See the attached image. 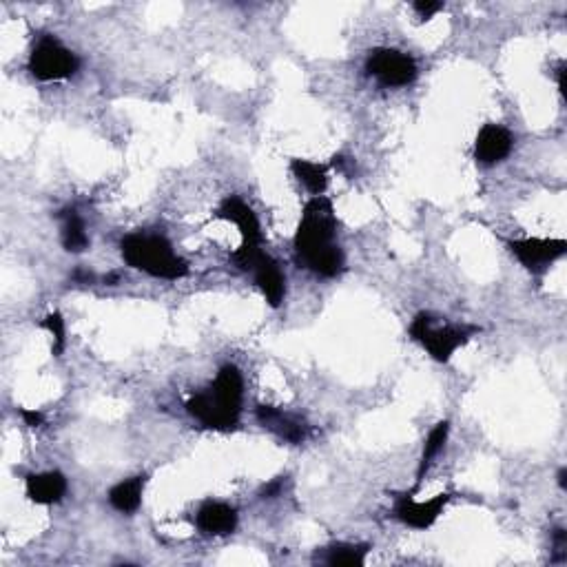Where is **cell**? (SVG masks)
I'll list each match as a JSON object with an SVG mask.
<instances>
[{
    "label": "cell",
    "mask_w": 567,
    "mask_h": 567,
    "mask_svg": "<svg viewBox=\"0 0 567 567\" xmlns=\"http://www.w3.org/2000/svg\"><path fill=\"white\" fill-rule=\"evenodd\" d=\"M147 481H149L147 474H136V477H129L125 481L116 483L107 494L111 508L120 514L138 512L142 505L144 488H147Z\"/></svg>",
    "instance_id": "cell-15"
},
{
    "label": "cell",
    "mask_w": 567,
    "mask_h": 567,
    "mask_svg": "<svg viewBox=\"0 0 567 567\" xmlns=\"http://www.w3.org/2000/svg\"><path fill=\"white\" fill-rule=\"evenodd\" d=\"M366 71L370 78H375L381 87L399 89L408 87L417 80L419 69L415 58L404 54L399 49L377 47L366 58Z\"/></svg>",
    "instance_id": "cell-6"
},
{
    "label": "cell",
    "mask_w": 567,
    "mask_h": 567,
    "mask_svg": "<svg viewBox=\"0 0 567 567\" xmlns=\"http://www.w3.org/2000/svg\"><path fill=\"white\" fill-rule=\"evenodd\" d=\"M291 173L304 184V189L313 195H324L328 189V167L313 160L293 158L291 160Z\"/></svg>",
    "instance_id": "cell-19"
},
{
    "label": "cell",
    "mask_w": 567,
    "mask_h": 567,
    "mask_svg": "<svg viewBox=\"0 0 567 567\" xmlns=\"http://www.w3.org/2000/svg\"><path fill=\"white\" fill-rule=\"evenodd\" d=\"M370 552L368 543H333L324 548L322 563L333 567H362L366 565V556Z\"/></svg>",
    "instance_id": "cell-18"
},
{
    "label": "cell",
    "mask_w": 567,
    "mask_h": 567,
    "mask_svg": "<svg viewBox=\"0 0 567 567\" xmlns=\"http://www.w3.org/2000/svg\"><path fill=\"white\" fill-rule=\"evenodd\" d=\"M237 521V510L222 501H206L195 514V525L206 536H229L235 532Z\"/></svg>",
    "instance_id": "cell-14"
},
{
    "label": "cell",
    "mask_w": 567,
    "mask_h": 567,
    "mask_svg": "<svg viewBox=\"0 0 567 567\" xmlns=\"http://www.w3.org/2000/svg\"><path fill=\"white\" fill-rule=\"evenodd\" d=\"M122 260L136 271L158 280H182L189 275L187 260L173 251V244L158 233H131L120 242Z\"/></svg>",
    "instance_id": "cell-3"
},
{
    "label": "cell",
    "mask_w": 567,
    "mask_h": 567,
    "mask_svg": "<svg viewBox=\"0 0 567 567\" xmlns=\"http://www.w3.org/2000/svg\"><path fill=\"white\" fill-rule=\"evenodd\" d=\"M244 379L240 368L224 364L213 384L187 401V412L204 428L229 432L242 417Z\"/></svg>",
    "instance_id": "cell-2"
},
{
    "label": "cell",
    "mask_w": 567,
    "mask_h": 567,
    "mask_svg": "<svg viewBox=\"0 0 567 567\" xmlns=\"http://www.w3.org/2000/svg\"><path fill=\"white\" fill-rule=\"evenodd\" d=\"M255 417L266 430H271L273 435L286 443H293V446H300V443L308 439L306 421L302 417L291 415V412H284L282 408L260 404L255 408Z\"/></svg>",
    "instance_id": "cell-11"
},
{
    "label": "cell",
    "mask_w": 567,
    "mask_h": 567,
    "mask_svg": "<svg viewBox=\"0 0 567 567\" xmlns=\"http://www.w3.org/2000/svg\"><path fill=\"white\" fill-rule=\"evenodd\" d=\"M565 477H567V470H565V468H561V470H559V477H556V479H559V486H561V490H565Z\"/></svg>",
    "instance_id": "cell-25"
},
{
    "label": "cell",
    "mask_w": 567,
    "mask_h": 567,
    "mask_svg": "<svg viewBox=\"0 0 567 567\" xmlns=\"http://www.w3.org/2000/svg\"><path fill=\"white\" fill-rule=\"evenodd\" d=\"M514 149V136L512 133L497 125V122H488L483 125L474 140V160L483 167H494V164L503 162Z\"/></svg>",
    "instance_id": "cell-9"
},
{
    "label": "cell",
    "mask_w": 567,
    "mask_h": 567,
    "mask_svg": "<svg viewBox=\"0 0 567 567\" xmlns=\"http://www.w3.org/2000/svg\"><path fill=\"white\" fill-rule=\"evenodd\" d=\"M29 74L40 82L69 80L78 74L80 60L54 34H40L27 60Z\"/></svg>",
    "instance_id": "cell-5"
},
{
    "label": "cell",
    "mask_w": 567,
    "mask_h": 567,
    "mask_svg": "<svg viewBox=\"0 0 567 567\" xmlns=\"http://www.w3.org/2000/svg\"><path fill=\"white\" fill-rule=\"evenodd\" d=\"M412 9L419 14L421 20H430L435 14H439L443 9V3H435V0H417Z\"/></svg>",
    "instance_id": "cell-21"
},
{
    "label": "cell",
    "mask_w": 567,
    "mask_h": 567,
    "mask_svg": "<svg viewBox=\"0 0 567 567\" xmlns=\"http://www.w3.org/2000/svg\"><path fill=\"white\" fill-rule=\"evenodd\" d=\"M410 337L424 346L426 353L439 364H448L459 348L466 346L474 335L481 333L474 324H443L435 326L430 313H419L410 322Z\"/></svg>",
    "instance_id": "cell-4"
},
{
    "label": "cell",
    "mask_w": 567,
    "mask_h": 567,
    "mask_svg": "<svg viewBox=\"0 0 567 567\" xmlns=\"http://www.w3.org/2000/svg\"><path fill=\"white\" fill-rule=\"evenodd\" d=\"M448 437H450V421L448 419L439 421V424L430 430V435L424 443V450H421L419 466H417V481H415V490H412V492H417L421 488V483H424L430 466L441 455L443 448H446Z\"/></svg>",
    "instance_id": "cell-17"
},
{
    "label": "cell",
    "mask_w": 567,
    "mask_h": 567,
    "mask_svg": "<svg viewBox=\"0 0 567 567\" xmlns=\"http://www.w3.org/2000/svg\"><path fill=\"white\" fill-rule=\"evenodd\" d=\"M415 492H404L397 494L395 497V508H393V517L404 523L406 528L412 530H428L439 521V517L446 512L448 503L452 501L450 492H441L437 497H432L428 501H417L412 499Z\"/></svg>",
    "instance_id": "cell-8"
},
{
    "label": "cell",
    "mask_w": 567,
    "mask_h": 567,
    "mask_svg": "<svg viewBox=\"0 0 567 567\" xmlns=\"http://www.w3.org/2000/svg\"><path fill=\"white\" fill-rule=\"evenodd\" d=\"M249 273H253V280H255L257 288L262 291L268 306L280 308L282 302H284V297H286V275L282 273L280 264H277L273 257L264 251L253 262Z\"/></svg>",
    "instance_id": "cell-12"
},
{
    "label": "cell",
    "mask_w": 567,
    "mask_h": 567,
    "mask_svg": "<svg viewBox=\"0 0 567 567\" xmlns=\"http://www.w3.org/2000/svg\"><path fill=\"white\" fill-rule=\"evenodd\" d=\"M282 490H284V477L275 479V481L268 483V486H264V490H262V499H275V497H280Z\"/></svg>",
    "instance_id": "cell-23"
},
{
    "label": "cell",
    "mask_w": 567,
    "mask_h": 567,
    "mask_svg": "<svg viewBox=\"0 0 567 567\" xmlns=\"http://www.w3.org/2000/svg\"><path fill=\"white\" fill-rule=\"evenodd\" d=\"M335 235L337 215L333 200H328L326 195H315L304 206L302 220L293 240L297 264L317 277H324V280H333V277L342 275L344 253L335 242Z\"/></svg>",
    "instance_id": "cell-1"
},
{
    "label": "cell",
    "mask_w": 567,
    "mask_h": 567,
    "mask_svg": "<svg viewBox=\"0 0 567 567\" xmlns=\"http://www.w3.org/2000/svg\"><path fill=\"white\" fill-rule=\"evenodd\" d=\"M18 415L23 417L25 421V426L27 428H40L45 424V417H43V412H38V410H29V408H18Z\"/></svg>",
    "instance_id": "cell-22"
},
{
    "label": "cell",
    "mask_w": 567,
    "mask_h": 567,
    "mask_svg": "<svg viewBox=\"0 0 567 567\" xmlns=\"http://www.w3.org/2000/svg\"><path fill=\"white\" fill-rule=\"evenodd\" d=\"M556 82H559V91L565 94V63L561 60L559 67H556Z\"/></svg>",
    "instance_id": "cell-24"
},
{
    "label": "cell",
    "mask_w": 567,
    "mask_h": 567,
    "mask_svg": "<svg viewBox=\"0 0 567 567\" xmlns=\"http://www.w3.org/2000/svg\"><path fill=\"white\" fill-rule=\"evenodd\" d=\"M67 477L58 470L49 472H34L27 474L25 479V494L27 499L36 505H54L65 499L67 494Z\"/></svg>",
    "instance_id": "cell-13"
},
{
    "label": "cell",
    "mask_w": 567,
    "mask_h": 567,
    "mask_svg": "<svg viewBox=\"0 0 567 567\" xmlns=\"http://www.w3.org/2000/svg\"><path fill=\"white\" fill-rule=\"evenodd\" d=\"M508 251L514 255L525 271L541 277L550 271L554 262H559L567 253L565 240H550V237H525V240H505Z\"/></svg>",
    "instance_id": "cell-7"
},
{
    "label": "cell",
    "mask_w": 567,
    "mask_h": 567,
    "mask_svg": "<svg viewBox=\"0 0 567 567\" xmlns=\"http://www.w3.org/2000/svg\"><path fill=\"white\" fill-rule=\"evenodd\" d=\"M40 326H43L45 331L51 335V339H54V355L56 357L63 355V350L67 346V326H65L63 315H60L58 311L49 313L43 322H40Z\"/></svg>",
    "instance_id": "cell-20"
},
{
    "label": "cell",
    "mask_w": 567,
    "mask_h": 567,
    "mask_svg": "<svg viewBox=\"0 0 567 567\" xmlns=\"http://www.w3.org/2000/svg\"><path fill=\"white\" fill-rule=\"evenodd\" d=\"M60 222V242H63L67 253H85L89 249V235H87V226L85 220L80 218V213L76 209H67L60 211L58 215Z\"/></svg>",
    "instance_id": "cell-16"
},
{
    "label": "cell",
    "mask_w": 567,
    "mask_h": 567,
    "mask_svg": "<svg viewBox=\"0 0 567 567\" xmlns=\"http://www.w3.org/2000/svg\"><path fill=\"white\" fill-rule=\"evenodd\" d=\"M215 215H218L220 220L233 222L237 226V231H240V235H242V244L264 246L262 224H260V220H257L255 211L242 198H237V195H229V198H224L218 206V211H215Z\"/></svg>",
    "instance_id": "cell-10"
}]
</instances>
